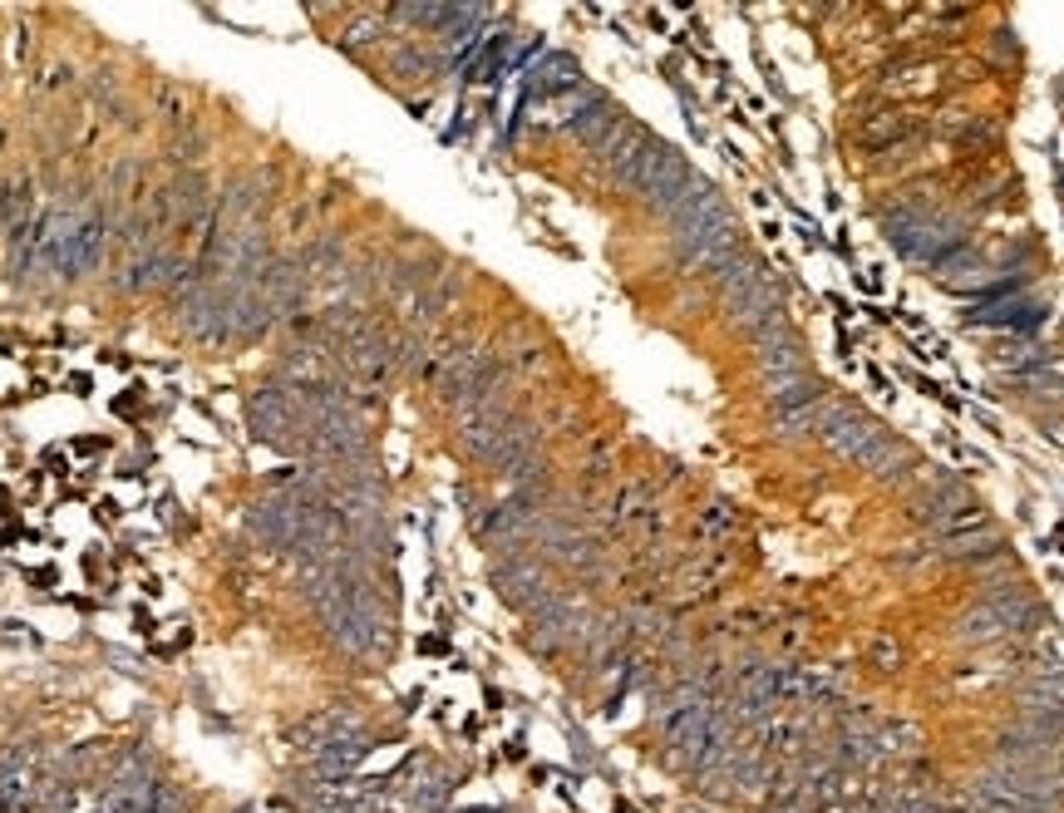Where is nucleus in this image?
<instances>
[{"label":"nucleus","instance_id":"obj_1","mask_svg":"<svg viewBox=\"0 0 1064 813\" xmlns=\"http://www.w3.org/2000/svg\"><path fill=\"white\" fill-rule=\"evenodd\" d=\"M99 251H105V217H79V222L70 227V237L60 242V251H54V267L64 271V277H84L89 267L99 261Z\"/></svg>","mask_w":1064,"mask_h":813}]
</instances>
